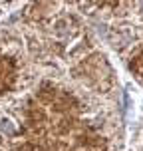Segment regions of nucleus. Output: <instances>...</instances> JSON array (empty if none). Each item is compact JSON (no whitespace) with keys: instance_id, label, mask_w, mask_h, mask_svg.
I'll return each instance as SVG.
<instances>
[{"instance_id":"1","label":"nucleus","mask_w":143,"mask_h":151,"mask_svg":"<svg viewBox=\"0 0 143 151\" xmlns=\"http://www.w3.org/2000/svg\"><path fill=\"white\" fill-rule=\"evenodd\" d=\"M0 127H2V131L8 133V135H12V133H14V127H12V121H10V119H2Z\"/></svg>"}]
</instances>
